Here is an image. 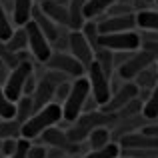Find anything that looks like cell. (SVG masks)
Masks as SVG:
<instances>
[{"mask_svg":"<svg viewBox=\"0 0 158 158\" xmlns=\"http://www.w3.org/2000/svg\"><path fill=\"white\" fill-rule=\"evenodd\" d=\"M118 0H88L84 6V18L94 20L96 16H104Z\"/></svg>","mask_w":158,"mask_h":158,"instance_id":"obj_22","label":"cell"},{"mask_svg":"<svg viewBox=\"0 0 158 158\" xmlns=\"http://www.w3.org/2000/svg\"><path fill=\"white\" fill-rule=\"evenodd\" d=\"M34 6V0H12V20L16 26H26L30 22Z\"/></svg>","mask_w":158,"mask_h":158,"instance_id":"obj_17","label":"cell"},{"mask_svg":"<svg viewBox=\"0 0 158 158\" xmlns=\"http://www.w3.org/2000/svg\"><path fill=\"white\" fill-rule=\"evenodd\" d=\"M4 68V62H2V58H0V70H2Z\"/></svg>","mask_w":158,"mask_h":158,"instance_id":"obj_39","label":"cell"},{"mask_svg":"<svg viewBox=\"0 0 158 158\" xmlns=\"http://www.w3.org/2000/svg\"><path fill=\"white\" fill-rule=\"evenodd\" d=\"M86 76H88V80H90V90H92L94 100L100 104V108L104 104H108V100L112 98V84H110L112 78L106 76L104 70L100 68V64H98L96 60L86 68Z\"/></svg>","mask_w":158,"mask_h":158,"instance_id":"obj_5","label":"cell"},{"mask_svg":"<svg viewBox=\"0 0 158 158\" xmlns=\"http://www.w3.org/2000/svg\"><path fill=\"white\" fill-rule=\"evenodd\" d=\"M136 28V12L130 14H114V16H102L98 20L100 34H112V32H126Z\"/></svg>","mask_w":158,"mask_h":158,"instance_id":"obj_10","label":"cell"},{"mask_svg":"<svg viewBox=\"0 0 158 158\" xmlns=\"http://www.w3.org/2000/svg\"><path fill=\"white\" fill-rule=\"evenodd\" d=\"M152 64H156L154 56H152L150 52H146L144 48H140V50L132 52L130 58L118 68V76L122 78V80H134L144 68H148V66H152Z\"/></svg>","mask_w":158,"mask_h":158,"instance_id":"obj_7","label":"cell"},{"mask_svg":"<svg viewBox=\"0 0 158 158\" xmlns=\"http://www.w3.org/2000/svg\"><path fill=\"white\" fill-rule=\"evenodd\" d=\"M90 94H92V90H90L88 76L74 78L72 86H70V94L66 96V100L62 102V112H64L66 122H76L78 116L84 112L86 100H88Z\"/></svg>","mask_w":158,"mask_h":158,"instance_id":"obj_2","label":"cell"},{"mask_svg":"<svg viewBox=\"0 0 158 158\" xmlns=\"http://www.w3.org/2000/svg\"><path fill=\"white\" fill-rule=\"evenodd\" d=\"M82 34L86 36V40L90 42V46L94 48V52L100 48V30H98V22H94V20H86L84 26L80 28Z\"/></svg>","mask_w":158,"mask_h":158,"instance_id":"obj_29","label":"cell"},{"mask_svg":"<svg viewBox=\"0 0 158 158\" xmlns=\"http://www.w3.org/2000/svg\"><path fill=\"white\" fill-rule=\"evenodd\" d=\"M68 50L72 56H76L82 64L88 68L94 62V48L90 46V42L86 40V36L82 34V30H70V42H68Z\"/></svg>","mask_w":158,"mask_h":158,"instance_id":"obj_11","label":"cell"},{"mask_svg":"<svg viewBox=\"0 0 158 158\" xmlns=\"http://www.w3.org/2000/svg\"><path fill=\"white\" fill-rule=\"evenodd\" d=\"M18 148V138H6L2 140V146H0V152H2L4 158H10Z\"/></svg>","mask_w":158,"mask_h":158,"instance_id":"obj_32","label":"cell"},{"mask_svg":"<svg viewBox=\"0 0 158 158\" xmlns=\"http://www.w3.org/2000/svg\"><path fill=\"white\" fill-rule=\"evenodd\" d=\"M136 26L140 30L158 32V8H144L136 12Z\"/></svg>","mask_w":158,"mask_h":158,"instance_id":"obj_20","label":"cell"},{"mask_svg":"<svg viewBox=\"0 0 158 158\" xmlns=\"http://www.w3.org/2000/svg\"><path fill=\"white\" fill-rule=\"evenodd\" d=\"M60 120H64V112H62V106L58 102H50L44 108L36 110L26 122L22 124V138L34 140L42 134L44 130L56 126Z\"/></svg>","mask_w":158,"mask_h":158,"instance_id":"obj_1","label":"cell"},{"mask_svg":"<svg viewBox=\"0 0 158 158\" xmlns=\"http://www.w3.org/2000/svg\"><path fill=\"white\" fill-rule=\"evenodd\" d=\"M46 66L50 70L64 72L66 76H72V78H80V76H84V72H86V66L82 64L76 56L66 54V52H54L52 56L48 58Z\"/></svg>","mask_w":158,"mask_h":158,"instance_id":"obj_8","label":"cell"},{"mask_svg":"<svg viewBox=\"0 0 158 158\" xmlns=\"http://www.w3.org/2000/svg\"><path fill=\"white\" fill-rule=\"evenodd\" d=\"M30 76H32V62L28 60V58L20 60V64L10 70V74H8L6 80H4V92H6V96L10 98L12 102H18L20 98H22L26 82H28Z\"/></svg>","mask_w":158,"mask_h":158,"instance_id":"obj_3","label":"cell"},{"mask_svg":"<svg viewBox=\"0 0 158 158\" xmlns=\"http://www.w3.org/2000/svg\"><path fill=\"white\" fill-rule=\"evenodd\" d=\"M0 146H2V142H0Z\"/></svg>","mask_w":158,"mask_h":158,"instance_id":"obj_43","label":"cell"},{"mask_svg":"<svg viewBox=\"0 0 158 158\" xmlns=\"http://www.w3.org/2000/svg\"><path fill=\"white\" fill-rule=\"evenodd\" d=\"M28 158H48V148L40 144H32L28 150Z\"/></svg>","mask_w":158,"mask_h":158,"instance_id":"obj_34","label":"cell"},{"mask_svg":"<svg viewBox=\"0 0 158 158\" xmlns=\"http://www.w3.org/2000/svg\"><path fill=\"white\" fill-rule=\"evenodd\" d=\"M154 4H156V8H158V0H154Z\"/></svg>","mask_w":158,"mask_h":158,"instance_id":"obj_41","label":"cell"},{"mask_svg":"<svg viewBox=\"0 0 158 158\" xmlns=\"http://www.w3.org/2000/svg\"><path fill=\"white\" fill-rule=\"evenodd\" d=\"M24 28H26V32H28V50L32 52V56L38 62H42V64L48 62V58L52 56V42L38 28V24L32 22V20Z\"/></svg>","mask_w":158,"mask_h":158,"instance_id":"obj_6","label":"cell"},{"mask_svg":"<svg viewBox=\"0 0 158 158\" xmlns=\"http://www.w3.org/2000/svg\"><path fill=\"white\" fill-rule=\"evenodd\" d=\"M30 146H32L30 140L20 136V138H18V148H16V152L10 158H28V150H30Z\"/></svg>","mask_w":158,"mask_h":158,"instance_id":"obj_33","label":"cell"},{"mask_svg":"<svg viewBox=\"0 0 158 158\" xmlns=\"http://www.w3.org/2000/svg\"><path fill=\"white\" fill-rule=\"evenodd\" d=\"M132 82L140 88V92H150L158 84V66L152 64V66H148V68H144Z\"/></svg>","mask_w":158,"mask_h":158,"instance_id":"obj_19","label":"cell"},{"mask_svg":"<svg viewBox=\"0 0 158 158\" xmlns=\"http://www.w3.org/2000/svg\"><path fill=\"white\" fill-rule=\"evenodd\" d=\"M142 114H144L146 120H158V84L150 90L148 98L144 100Z\"/></svg>","mask_w":158,"mask_h":158,"instance_id":"obj_28","label":"cell"},{"mask_svg":"<svg viewBox=\"0 0 158 158\" xmlns=\"http://www.w3.org/2000/svg\"><path fill=\"white\" fill-rule=\"evenodd\" d=\"M120 154H122L120 144L118 142H110V144H106L104 148H96V150L86 152L82 158H118Z\"/></svg>","mask_w":158,"mask_h":158,"instance_id":"obj_27","label":"cell"},{"mask_svg":"<svg viewBox=\"0 0 158 158\" xmlns=\"http://www.w3.org/2000/svg\"><path fill=\"white\" fill-rule=\"evenodd\" d=\"M118 158H134V156H128V154H120Z\"/></svg>","mask_w":158,"mask_h":158,"instance_id":"obj_38","label":"cell"},{"mask_svg":"<svg viewBox=\"0 0 158 158\" xmlns=\"http://www.w3.org/2000/svg\"><path fill=\"white\" fill-rule=\"evenodd\" d=\"M54 96H56V86H54L52 82H48L46 78H42V80L38 82V86H36V90L32 92L34 110H40V108H44L46 104H50L54 100Z\"/></svg>","mask_w":158,"mask_h":158,"instance_id":"obj_18","label":"cell"},{"mask_svg":"<svg viewBox=\"0 0 158 158\" xmlns=\"http://www.w3.org/2000/svg\"><path fill=\"white\" fill-rule=\"evenodd\" d=\"M140 2H148V4H150V2H154V0H140Z\"/></svg>","mask_w":158,"mask_h":158,"instance_id":"obj_40","label":"cell"},{"mask_svg":"<svg viewBox=\"0 0 158 158\" xmlns=\"http://www.w3.org/2000/svg\"><path fill=\"white\" fill-rule=\"evenodd\" d=\"M70 86H72V84H68V82L60 84V86L56 88V96H54V98H60V100L64 102V100H66V96L70 94Z\"/></svg>","mask_w":158,"mask_h":158,"instance_id":"obj_36","label":"cell"},{"mask_svg":"<svg viewBox=\"0 0 158 158\" xmlns=\"http://www.w3.org/2000/svg\"><path fill=\"white\" fill-rule=\"evenodd\" d=\"M100 48H108L112 52H136L142 48V38L134 30L100 34Z\"/></svg>","mask_w":158,"mask_h":158,"instance_id":"obj_4","label":"cell"},{"mask_svg":"<svg viewBox=\"0 0 158 158\" xmlns=\"http://www.w3.org/2000/svg\"><path fill=\"white\" fill-rule=\"evenodd\" d=\"M150 122V120H146L144 118V114H136V116H128V118H116V122L112 124V128H110V132H112V136L116 138V142H118L122 136H126V134H130V132H136L140 128L142 130L146 124Z\"/></svg>","mask_w":158,"mask_h":158,"instance_id":"obj_13","label":"cell"},{"mask_svg":"<svg viewBox=\"0 0 158 158\" xmlns=\"http://www.w3.org/2000/svg\"><path fill=\"white\" fill-rule=\"evenodd\" d=\"M34 112L36 110H34V100H32V96H22L16 102V120H18L20 124H24Z\"/></svg>","mask_w":158,"mask_h":158,"instance_id":"obj_26","label":"cell"},{"mask_svg":"<svg viewBox=\"0 0 158 158\" xmlns=\"http://www.w3.org/2000/svg\"><path fill=\"white\" fill-rule=\"evenodd\" d=\"M66 158H72V156H66Z\"/></svg>","mask_w":158,"mask_h":158,"instance_id":"obj_42","label":"cell"},{"mask_svg":"<svg viewBox=\"0 0 158 158\" xmlns=\"http://www.w3.org/2000/svg\"><path fill=\"white\" fill-rule=\"evenodd\" d=\"M32 22L38 24V28L44 32V34H46V38L50 40L52 44L56 42V38L60 36V28L62 26H58V24L54 22L50 16H48L42 8H40V4H36V6H34V12H32Z\"/></svg>","mask_w":158,"mask_h":158,"instance_id":"obj_15","label":"cell"},{"mask_svg":"<svg viewBox=\"0 0 158 158\" xmlns=\"http://www.w3.org/2000/svg\"><path fill=\"white\" fill-rule=\"evenodd\" d=\"M112 142V132L108 126H100V128H94L92 132L88 134V144H90V150H96V148H104L106 144Z\"/></svg>","mask_w":158,"mask_h":158,"instance_id":"obj_23","label":"cell"},{"mask_svg":"<svg viewBox=\"0 0 158 158\" xmlns=\"http://www.w3.org/2000/svg\"><path fill=\"white\" fill-rule=\"evenodd\" d=\"M12 22H14V20H10L8 10L0 4V40H2V42H8V40L12 38V34H14Z\"/></svg>","mask_w":158,"mask_h":158,"instance_id":"obj_31","label":"cell"},{"mask_svg":"<svg viewBox=\"0 0 158 158\" xmlns=\"http://www.w3.org/2000/svg\"><path fill=\"white\" fill-rule=\"evenodd\" d=\"M142 48L146 52H150L154 56V60L158 62V40H146V42H142Z\"/></svg>","mask_w":158,"mask_h":158,"instance_id":"obj_35","label":"cell"},{"mask_svg":"<svg viewBox=\"0 0 158 158\" xmlns=\"http://www.w3.org/2000/svg\"><path fill=\"white\" fill-rule=\"evenodd\" d=\"M138 96H140V88L132 80H126V82H122L118 88L112 90V98L108 100V104L102 106V110L108 112V114H116L120 108H124L128 102H132Z\"/></svg>","mask_w":158,"mask_h":158,"instance_id":"obj_9","label":"cell"},{"mask_svg":"<svg viewBox=\"0 0 158 158\" xmlns=\"http://www.w3.org/2000/svg\"><path fill=\"white\" fill-rule=\"evenodd\" d=\"M88 0H70L68 2V12H70V30H80L84 26V6Z\"/></svg>","mask_w":158,"mask_h":158,"instance_id":"obj_21","label":"cell"},{"mask_svg":"<svg viewBox=\"0 0 158 158\" xmlns=\"http://www.w3.org/2000/svg\"><path fill=\"white\" fill-rule=\"evenodd\" d=\"M0 118L14 120L16 118V102H12L4 92V86H0Z\"/></svg>","mask_w":158,"mask_h":158,"instance_id":"obj_30","label":"cell"},{"mask_svg":"<svg viewBox=\"0 0 158 158\" xmlns=\"http://www.w3.org/2000/svg\"><path fill=\"white\" fill-rule=\"evenodd\" d=\"M122 150H158V138L146 134L142 130L130 132L118 140Z\"/></svg>","mask_w":158,"mask_h":158,"instance_id":"obj_12","label":"cell"},{"mask_svg":"<svg viewBox=\"0 0 158 158\" xmlns=\"http://www.w3.org/2000/svg\"><path fill=\"white\" fill-rule=\"evenodd\" d=\"M142 132H146V134L154 136V138H158V122L156 124H146V126L142 128Z\"/></svg>","mask_w":158,"mask_h":158,"instance_id":"obj_37","label":"cell"},{"mask_svg":"<svg viewBox=\"0 0 158 158\" xmlns=\"http://www.w3.org/2000/svg\"><path fill=\"white\" fill-rule=\"evenodd\" d=\"M6 48L10 52H14V54H18V52H22L24 48H28V32H26V28L24 26L16 28L14 34H12V38L6 42Z\"/></svg>","mask_w":158,"mask_h":158,"instance_id":"obj_24","label":"cell"},{"mask_svg":"<svg viewBox=\"0 0 158 158\" xmlns=\"http://www.w3.org/2000/svg\"><path fill=\"white\" fill-rule=\"evenodd\" d=\"M94 60L100 64V68L104 70L106 76L112 78V74H114V68H116V64H114V52L108 50V48H98L96 54H94Z\"/></svg>","mask_w":158,"mask_h":158,"instance_id":"obj_25","label":"cell"},{"mask_svg":"<svg viewBox=\"0 0 158 158\" xmlns=\"http://www.w3.org/2000/svg\"><path fill=\"white\" fill-rule=\"evenodd\" d=\"M40 140H42L44 144H48V146H54V148H60V150L68 152V154L78 150V146L68 138L66 130H60V128H56V126L44 130L42 134H40Z\"/></svg>","mask_w":158,"mask_h":158,"instance_id":"obj_14","label":"cell"},{"mask_svg":"<svg viewBox=\"0 0 158 158\" xmlns=\"http://www.w3.org/2000/svg\"><path fill=\"white\" fill-rule=\"evenodd\" d=\"M40 8L50 16L58 26L70 28V12H68V6L58 4V2H54V0H40Z\"/></svg>","mask_w":158,"mask_h":158,"instance_id":"obj_16","label":"cell"}]
</instances>
